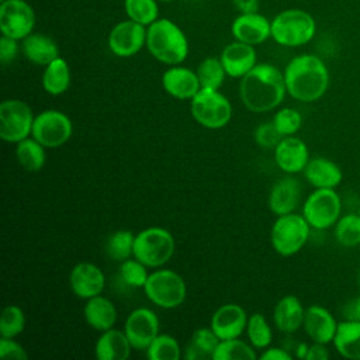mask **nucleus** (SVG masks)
<instances>
[{
	"label": "nucleus",
	"mask_w": 360,
	"mask_h": 360,
	"mask_svg": "<svg viewBox=\"0 0 360 360\" xmlns=\"http://www.w3.org/2000/svg\"><path fill=\"white\" fill-rule=\"evenodd\" d=\"M287 94L284 73L271 63H257L239 84L242 104L252 112L277 108Z\"/></svg>",
	"instance_id": "obj_1"
},
{
	"label": "nucleus",
	"mask_w": 360,
	"mask_h": 360,
	"mask_svg": "<svg viewBox=\"0 0 360 360\" xmlns=\"http://www.w3.org/2000/svg\"><path fill=\"white\" fill-rule=\"evenodd\" d=\"M287 94L297 101L314 103L329 87V70L325 62L312 53L294 56L284 68Z\"/></svg>",
	"instance_id": "obj_2"
},
{
	"label": "nucleus",
	"mask_w": 360,
	"mask_h": 360,
	"mask_svg": "<svg viewBox=\"0 0 360 360\" xmlns=\"http://www.w3.org/2000/svg\"><path fill=\"white\" fill-rule=\"evenodd\" d=\"M146 49L160 63L181 65L188 55V39L174 21L159 17L146 27Z\"/></svg>",
	"instance_id": "obj_3"
},
{
	"label": "nucleus",
	"mask_w": 360,
	"mask_h": 360,
	"mask_svg": "<svg viewBox=\"0 0 360 360\" xmlns=\"http://www.w3.org/2000/svg\"><path fill=\"white\" fill-rule=\"evenodd\" d=\"M315 32V18L301 8H287L271 18V39L285 48L307 45Z\"/></svg>",
	"instance_id": "obj_4"
},
{
	"label": "nucleus",
	"mask_w": 360,
	"mask_h": 360,
	"mask_svg": "<svg viewBox=\"0 0 360 360\" xmlns=\"http://www.w3.org/2000/svg\"><path fill=\"white\" fill-rule=\"evenodd\" d=\"M146 298L159 308L174 309L180 307L187 294L183 277L170 269H159L149 273L143 285Z\"/></svg>",
	"instance_id": "obj_5"
},
{
	"label": "nucleus",
	"mask_w": 360,
	"mask_h": 360,
	"mask_svg": "<svg viewBox=\"0 0 360 360\" xmlns=\"http://www.w3.org/2000/svg\"><path fill=\"white\" fill-rule=\"evenodd\" d=\"M311 229L302 214L280 215L270 231L271 246L280 256H292L305 246Z\"/></svg>",
	"instance_id": "obj_6"
},
{
	"label": "nucleus",
	"mask_w": 360,
	"mask_h": 360,
	"mask_svg": "<svg viewBox=\"0 0 360 360\" xmlns=\"http://www.w3.org/2000/svg\"><path fill=\"white\" fill-rule=\"evenodd\" d=\"M174 253L173 235L160 226H149L135 235L134 257L148 267L166 264Z\"/></svg>",
	"instance_id": "obj_7"
},
{
	"label": "nucleus",
	"mask_w": 360,
	"mask_h": 360,
	"mask_svg": "<svg viewBox=\"0 0 360 360\" xmlns=\"http://www.w3.org/2000/svg\"><path fill=\"white\" fill-rule=\"evenodd\" d=\"M190 111L193 118L204 128H224L232 117V105L229 100L215 89L201 87L191 98Z\"/></svg>",
	"instance_id": "obj_8"
},
{
	"label": "nucleus",
	"mask_w": 360,
	"mask_h": 360,
	"mask_svg": "<svg viewBox=\"0 0 360 360\" xmlns=\"http://www.w3.org/2000/svg\"><path fill=\"white\" fill-rule=\"evenodd\" d=\"M302 215L312 229L325 231L338 222L342 215V200L335 188H314L305 198Z\"/></svg>",
	"instance_id": "obj_9"
},
{
	"label": "nucleus",
	"mask_w": 360,
	"mask_h": 360,
	"mask_svg": "<svg viewBox=\"0 0 360 360\" xmlns=\"http://www.w3.org/2000/svg\"><path fill=\"white\" fill-rule=\"evenodd\" d=\"M34 114L27 103L8 98L0 104V138L10 143H18L32 131Z\"/></svg>",
	"instance_id": "obj_10"
},
{
	"label": "nucleus",
	"mask_w": 360,
	"mask_h": 360,
	"mask_svg": "<svg viewBox=\"0 0 360 360\" xmlns=\"http://www.w3.org/2000/svg\"><path fill=\"white\" fill-rule=\"evenodd\" d=\"M73 132L70 118L59 110H45L35 115L31 136L45 148H59Z\"/></svg>",
	"instance_id": "obj_11"
},
{
	"label": "nucleus",
	"mask_w": 360,
	"mask_h": 360,
	"mask_svg": "<svg viewBox=\"0 0 360 360\" xmlns=\"http://www.w3.org/2000/svg\"><path fill=\"white\" fill-rule=\"evenodd\" d=\"M37 22L32 6L25 0L0 1V31L1 35L22 41L31 32Z\"/></svg>",
	"instance_id": "obj_12"
},
{
	"label": "nucleus",
	"mask_w": 360,
	"mask_h": 360,
	"mask_svg": "<svg viewBox=\"0 0 360 360\" xmlns=\"http://www.w3.org/2000/svg\"><path fill=\"white\" fill-rule=\"evenodd\" d=\"M107 45L111 53L118 58L134 56L146 46V27L129 18L122 20L111 28Z\"/></svg>",
	"instance_id": "obj_13"
},
{
	"label": "nucleus",
	"mask_w": 360,
	"mask_h": 360,
	"mask_svg": "<svg viewBox=\"0 0 360 360\" xmlns=\"http://www.w3.org/2000/svg\"><path fill=\"white\" fill-rule=\"evenodd\" d=\"M124 332L134 349L146 350L159 335L158 315L149 308H136L127 316Z\"/></svg>",
	"instance_id": "obj_14"
},
{
	"label": "nucleus",
	"mask_w": 360,
	"mask_h": 360,
	"mask_svg": "<svg viewBox=\"0 0 360 360\" xmlns=\"http://www.w3.org/2000/svg\"><path fill=\"white\" fill-rule=\"evenodd\" d=\"M231 32L236 41L260 45L271 38V20L259 11L239 13L231 24Z\"/></svg>",
	"instance_id": "obj_15"
},
{
	"label": "nucleus",
	"mask_w": 360,
	"mask_h": 360,
	"mask_svg": "<svg viewBox=\"0 0 360 360\" xmlns=\"http://www.w3.org/2000/svg\"><path fill=\"white\" fill-rule=\"evenodd\" d=\"M69 285L76 297L89 300L103 292L105 277L98 266L89 262H82L73 266L70 270Z\"/></svg>",
	"instance_id": "obj_16"
},
{
	"label": "nucleus",
	"mask_w": 360,
	"mask_h": 360,
	"mask_svg": "<svg viewBox=\"0 0 360 360\" xmlns=\"http://www.w3.org/2000/svg\"><path fill=\"white\" fill-rule=\"evenodd\" d=\"M309 159L307 143L294 135L283 136L274 148V160L277 166L287 174L304 172Z\"/></svg>",
	"instance_id": "obj_17"
},
{
	"label": "nucleus",
	"mask_w": 360,
	"mask_h": 360,
	"mask_svg": "<svg viewBox=\"0 0 360 360\" xmlns=\"http://www.w3.org/2000/svg\"><path fill=\"white\" fill-rule=\"evenodd\" d=\"M338 323L339 322L332 312L322 305L314 304L305 308L302 328L312 342L323 345L332 343L338 330Z\"/></svg>",
	"instance_id": "obj_18"
},
{
	"label": "nucleus",
	"mask_w": 360,
	"mask_h": 360,
	"mask_svg": "<svg viewBox=\"0 0 360 360\" xmlns=\"http://www.w3.org/2000/svg\"><path fill=\"white\" fill-rule=\"evenodd\" d=\"M302 186L292 174L278 179L270 188L267 204L273 214L277 217L294 212L301 202Z\"/></svg>",
	"instance_id": "obj_19"
},
{
	"label": "nucleus",
	"mask_w": 360,
	"mask_h": 360,
	"mask_svg": "<svg viewBox=\"0 0 360 360\" xmlns=\"http://www.w3.org/2000/svg\"><path fill=\"white\" fill-rule=\"evenodd\" d=\"M219 59L224 65L226 76L233 79H242L257 65V53L255 46L236 39L222 49Z\"/></svg>",
	"instance_id": "obj_20"
},
{
	"label": "nucleus",
	"mask_w": 360,
	"mask_h": 360,
	"mask_svg": "<svg viewBox=\"0 0 360 360\" xmlns=\"http://www.w3.org/2000/svg\"><path fill=\"white\" fill-rule=\"evenodd\" d=\"M248 325V315L238 304H224L211 316L210 328L221 339L239 338Z\"/></svg>",
	"instance_id": "obj_21"
},
{
	"label": "nucleus",
	"mask_w": 360,
	"mask_h": 360,
	"mask_svg": "<svg viewBox=\"0 0 360 360\" xmlns=\"http://www.w3.org/2000/svg\"><path fill=\"white\" fill-rule=\"evenodd\" d=\"M162 86L169 96L179 100H191L201 89L197 73L181 65L170 66L163 72Z\"/></svg>",
	"instance_id": "obj_22"
},
{
	"label": "nucleus",
	"mask_w": 360,
	"mask_h": 360,
	"mask_svg": "<svg viewBox=\"0 0 360 360\" xmlns=\"http://www.w3.org/2000/svg\"><path fill=\"white\" fill-rule=\"evenodd\" d=\"M302 173L314 188H336L343 180L340 166L323 156L311 158Z\"/></svg>",
	"instance_id": "obj_23"
},
{
	"label": "nucleus",
	"mask_w": 360,
	"mask_h": 360,
	"mask_svg": "<svg viewBox=\"0 0 360 360\" xmlns=\"http://www.w3.org/2000/svg\"><path fill=\"white\" fill-rule=\"evenodd\" d=\"M305 308L298 297L284 295L280 298L273 311V321L276 328L283 333H294L304 323Z\"/></svg>",
	"instance_id": "obj_24"
},
{
	"label": "nucleus",
	"mask_w": 360,
	"mask_h": 360,
	"mask_svg": "<svg viewBox=\"0 0 360 360\" xmlns=\"http://www.w3.org/2000/svg\"><path fill=\"white\" fill-rule=\"evenodd\" d=\"M132 349L125 332L111 328L101 332L94 346V354L97 360H127Z\"/></svg>",
	"instance_id": "obj_25"
},
{
	"label": "nucleus",
	"mask_w": 360,
	"mask_h": 360,
	"mask_svg": "<svg viewBox=\"0 0 360 360\" xmlns=\"http://www.w3.org/2000/svg\"><path fill=\"white\" fill-rule=\"evenodd\" d=\"M22 53L31 63L45 68L59 58V46L46 34L31 32L22 39Z\"/></svg>",
	"instance_id": "obj_26"
},
{
	"label": "nucleus",
	"mask_w": 360,
	"mask_h": 360,
	"mask_svg": "<svg viewBox=\"0 0 360 360\" xmlns=\"http://www.w3.org/2000/svg\"><path fill=\"white\" fill-rule=\"evenodd\" d=\"M83 315L90 328L104 332L114 326L117 321V308L108 298L100 294L86 300Z\"/></svg>",
	"instance_id": "obj_27"
},
{
	"label": "nucleus",
	"mask_w": 360,
	"mask_h": 360,
	"mask_svg": "<svg viewBox=\"0 0 360 360\" xmlns=\"http://www.w3.org/2000/svg\"><path fill=\"white\" fill-rule=\"evenodd\" d=\"M332 343L342 357L347 360H360V321H340Z\"/></svg>",
	"instance_id": "obj_28"
},
{
	"label": "nucleus",
	"mask_w": 360,
	"mask_h": 360,
	"mask_svg": "<svg viewBox=\"0 0 360 360\" xmlns=\"http://www.w3.org/2000/svg\"><path fill=\"white\" fill-rule=\"evenodd\" d=\"M70 86V69L63 58H56L45 66L42 73V87L51 96L63 94Z\"/></svg>",
	"instance_id": "obj_29"
},
{
	"label": "nucleus",
	"mask_w": 360,
	"mask_h": 360,
	"mask_svg": "<svg viewBox=\"0 0 360 360\" xmlns=\"http://www.w3.org/2000/svg\"><path fill=\"white\" fill-rule=\"evenodd\" d=\"M219 338L211 328L197 329L184 349V359L187 360H204L212 359V354L219 343Z\"/></svg>",
	"instance_id": "obj_30"
},
{
	"label": "nucleus",
	"mask_w": 360,
	"mask_h": 360,
	"mask_svg": "<svg viewBox=\"0 0 360 360\" xmlns=\"http://www.w3.org/2000/svg\"><path fill=\"white\" fill-rule=\"evenodd\" d=\"M15 156L20 166L27 172H39L46 162L45 146L34 138L20 141L15 148Z\"/></svg>",
	"instance_id": "obj_31"
},
{
	"label": "nucleus",
	"mask_w": 360,
	"mask_h": 360,
	"mask_svg": "<svg viewBox=\"0 0 360 360\" xmlns=\"http://www.w3.org/2000/svg\"><path fill=\"white\" fill-rule=\"evenodd\" d=\"M333 235L336 242L342 248H356L360 245V214L347 212L340 215L333 226Z\"/></svg>",
	"instance_id": "obj_32"
},
{
	"label": "nucleus",
	"mask_w": 360,
	"mask_h": 360,
	"mask_svg": "<svg viewBox=\"0 0 360 360\" xmlns=\"http://www.w3.org/2000/svg\"><path fill=\"white\" fill-rule=\"evenodd\" d=\"M256 357L255 347L238 338L219 340L212 354V360H255Z\"/></svg>",
	"instance_id": "obj_33"
},
{
	"label": "nucleus",
	"mask_w": 360,
	"mask_h": 360,
	"mask_svg": "<svg viewBox=\"0 0 360 360\" xmlns=\"http://www.w3.org/2000/svg\"><path fill=\"white\" fill-rule=\"evenodd\" d=\"M127 18L149 27L159 18V0H124Z\"/></svg>",
	"instance_id": "obj_34"
},
{
	"label": "nucleus",
	"mask_w": 360,
	"mask_h": 360,
	"mask_svg": "<svg viewBox=\"0 0 360 360\" xmlns=\"http://www.w3.org/2000/svg\"><path fill=\"white\" fill-rule=\"evenodd\" d=\"M201 87L205 89H215L218 90L226 76V72L224 69V65L219 58L208 56L200 62L195 70Z\"/></svg>",
	"instance_id": "obj_35"
},
{
	"label": "nucleus",
	"mask_w": 360,
	"mask_h": 360,
	"mask_svg": "<svg viewBox=\"0 0 360 360\" xmlns=\"http://www.w3.org/2000/svg\"><path fill=\"white\" fill-rule=\"evenodd\" d=\"M134 242L135 235L131 231H115L105 242V252L108 257L117 262H124L134 256Z\"/></svg>",
	"instance_id": "obj_36"
},
{
	"label": "nucleus",
	"mask_w": 360,
	"mask_h": 360,
	"mask_svg": "<svg viewBox=\"0 0 360 360\" xmlns=\"http://www.w3.org/2000/svg\"><path fill=\"white\" fill-rule=\"evenodd\" d=\"M246 333L250 345L255 349H266L273 340L271 328L263 314H252L248 318Z\"/></svg>",
	"instance_id": "obj_37"
},
{
	"label": "nucleus",
	"mask_w": 360,
	"mask_h": 360,
	"mask_svg": "<svg viewBox=\"0 0 360 360\" xmlns=\"http://www.w3.org/2000/svg\"><path fill=\"white\" fill-rule=\"evenodd\" d=\"M146 356L150 360H179L181 356L180 345L172 335L159 333L146 349Z\"/></svg>",
	"instance_id": "obj_38"
},
{
	"label": "nucleus",
	"mask_w": 360,
	"mask_h": 360,
	"mask_svg": "<svg viewBox=\"0 0 360 360\" xmlns=\"http://www.w3.org/2000/svg\"><path fill=\"white\" fill-rule=\"evenodd\" d=\"M25 328V315L18 305H6L0 316L1 338H15Z\"/></svg>",
	"instance_id": "obj_39"
},
{
	"label": "nucleus",
	"mask_w": 360,
	"mask_h": 360,
	"mask_svg": "<svg viewBox=\"0 0 360 360\" xmlns=\"http://www.w3.org/2000/svg\"><path fill=\"white\" fill-rule=\"evenodd\" d=\"M146 269H148V266H145L142 262H139L135 257L134 259L129 257V259L121 262L120 274L127 285L143 288V285L148 280V276H149Z\"/></svg>",
	"instance_id": "obj_40"
},
{
	"label": "nucleus",
	"mask_w": 360,
	"mask_h": 360,
	"mask_svg": "<svg viewBox=\"0 0 360 360\" xmlns=\"http://www.w3.org/2000/svg\"><path fill=\"white\" fill-rule=\"evenodd\" d=\"M273 122L283 136H291L300 131L302 125V117L298 110L284 107L274 114Z\"/></svg>",
	"instance_id": "obj_41"
},
{
	"label": "nucleus",
	"mask_w": 360,
	"mask_h": 360,
	"mask_svg": "<svg viewBox=\"0 0 360 360\" xmlns=\"http://www.w3.org/2000/svg\"><path fill=\"white\" fill-rule=\"evenodd\" d=\"M253 138L255 142L263 148V149H274L277 146V143L281 141L283 135L277 131L276 125L273 121H267V122H262L260 125L256 127L255 132H253Z\"/></svg>",
	"instance_id": "obj_42"
},
{
	"label": "nucleus",
	"mask_w": 360,
	"mask_h": 360,
	"mask_svg": "<svg viewBox=\"0 0 360 360\" xmlns=\"http://www.w3.org/2000/svg\"><path fill=\"white\" fill-rule=\"evenodd\" d=\"M0 357L4 360H27L28 354L25 349L13 338H1L0 340Z\"/></svg>",
	"instance_id": "obj_43"
},
{
	"label": "nucleus",
	"mask_w": 360,
	"mask_h": 360,
	"mask_svg": "<svg viewBox=\"0 0 360 360\" xmlns=\"http://www.w3.org/2000/svg\"><path fill=\"white\" fill-rule=\"evenodd\" d=\"M20 46H18V41L6 35H1L0 38V62L1 65H8L11 63L17 55H18Z\"/></svg>",
	"instance_id": "obj_44"
},
{
	"label": "nucleus",
	"mask_w": 360,
	"mask_h": 360,
	"mask_svg": "<svg viewBox=\"0 0 360 360\" xmlns=\"http://www.w3.org/2000/svg\"><path fill=\"white\" fill-rule=\"evenodd\" d=\"M329 357V350L326 345L312 342V345H308V352L305 356V360H326Z\"/></svg>",
	"instance_id": "obj_45"
},
{
	"label": "nucleus",
	"mask_w": 360,
	"mask_h": 360,
	"mask_svg": "<svg viewBox=\"0 0 360 360\" xmlns=\"http://www.w3.org/2000/svg\"><path fill=\"white\" fill-rule=\"evenodd\" d=\"M262 360H291L292 356L281 347H266L259 356Z\"/></svg>",
	"instance_id": "obj_46"
},
{
	"label": "nucleus",
	"mask_w": 360,
	"mask_h": 360,
	"mask_svg": "<svg viewBox=\"0 0 360 360\" xmlns=\"http://www.w3.org/2000/svg\"><path fill=\"white\" fill-rule=\"evenodd\" d=\"M345 319L360 321V295L352 298L343 308Z\"/></svg>",
	"instance_id": "obj_47"
},
{
	"label": "nucleus",
	"mask_w": 360,
	"mask_h": 360,
	"mask_svg": "<svg viewBox=\"0 0 360 360\" xmlns=\"http://www.w3.org/2000/svg\"><path fill=\"white\" fill-rule=\"evenodd\" d=\"M235 8L239 13H256L259 11V0H232Z\"/></svg>",
	"instance_id": "obj_48"
},
{
	"label": "nucleus",
	"mask_w": 360,
	"mask_h": 360,
	"mask_svg": "<svg viewBox=\"0 0 360 360\" xmlns=\"http://www.w3.org/2000/svg\"><path fill=\"white\" fill-rule=\"evenodd\" d=\"M307 352H308V345H305V343L298 345V347H297V356H298L300 359H305Z\"/></svg>",
	"instance_id": "obj_49"
},
{
	"label": "nucleus",
	"mask_w": 360,
	"mask_h": 360,
	"mask_svg": "<svg viewBox=\"0 0 360 360\" xmlns=\"http://www.w3.org/2000/svg\"><path fill=\"white\" fill-rule=\"evenodd\" d=\"M159 1H162V3H170V1H174V0H159Z\"/></svg>",
	"instance_id": "obj_50"
},
{
	"label": "nucleus",
	"mask_w": 360,
	"mask_h": 360,
	"mask_svg": "<svg viewBox=\"0 0 360 360\" xmlns=\"http://www.w3.org/2000/svg\"><path fill=\"white\" fill-rule=\"evenodd\" d=\"M359 287H360V274H359Z\"/></svg>",
	"instance_id": "obj_51"
},
{
	"label": "nucleus",
	"mask_w": 360,
	"mask_h": 360,
	"mask_svg": "<svg viewBox=\"0 0 360 360\" xmlns=\"http://www.w3.org/2000/svg\"><path fill=\"white\" fill-rule=\"evenodd\" d=\"M359 214H360V210H359Z\"/></svg>",
	"instance_id": "obj_52"
},
{
	"label": "nucleus",
	"mask_w": 360,
	"mask_h": 360,
	"mask_svg": "<svg viewBox=\"0 0 360 360\" xmlns=\"http://www.w3.org/2000/svg\"><path fill=\"white\" fill-rule=\"evenodd\" d=\"M0 1H3V0H0Z\"/></svg>",
	"instance_id": "obj_53"
}]
</instances>
